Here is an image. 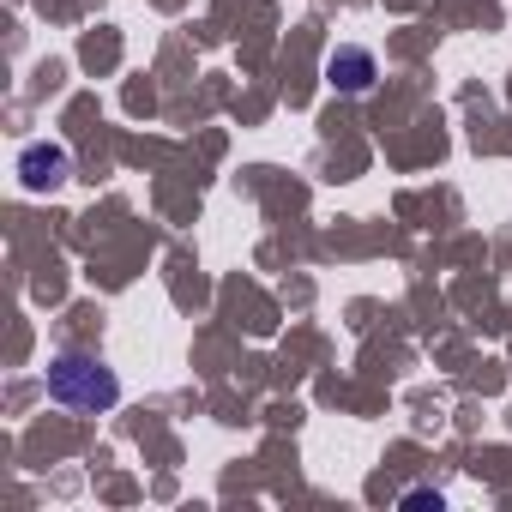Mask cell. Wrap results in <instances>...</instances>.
<instances>
[{"mask_svg":"<svg viewBox=\"0 0 512 512\" xmlns=\"http://www.w3.org/2000/svg\"><path fill=\"white\" fill-rule=\"evenodd\" d=\"M49 398L61 410H109L121 398V380L103 356H85V350H61L49 362Z\"/></svg>","mask_w":512,"mask_h":512,"instance_id":"1","label":"cell"},{"mask_svg":"<svg viewBox=\"0 0 512 512\" xmlns=\"http://www.w3.org/2000/svg\"><path fill=\"white\" fill-rule=\"evenodd\" d=\"M19 175H25V187H31V193H55V187L73 175V157H67V145L37 139V145H25V151H19Z\"/></svg>","mask_w":512,"mask_h":512,"instance_id":"2","label":"cell"},{"mask_svg":"<svg viewBox=\"0 0 512 512\" xmlns=\"http://www.w3.org/2000/svg\"><path fill=\"white\" fill-rule=\"evenodd\" d=\"M326 79H332V91H350V97H362V91H374V79H380V67H374V55L368 49H332V61H326Z\"/></svg>","mask_w":512,"mask_h":512,"instance_id":"3","label":"cell"},{"mask_svg":"<svg viewBox=\"0 0 512 512\" xmlns=\"http://www.w3.org/2000/svg\"><path fill=\"white\" fill-rule=\"evenodd\" d=\"M404 506H434V512H440V494H434V488H410Z\"/></svg>","mask_w":512,"mask_h":512,"instance_id":"4","label":"cell"}]
</instances>
